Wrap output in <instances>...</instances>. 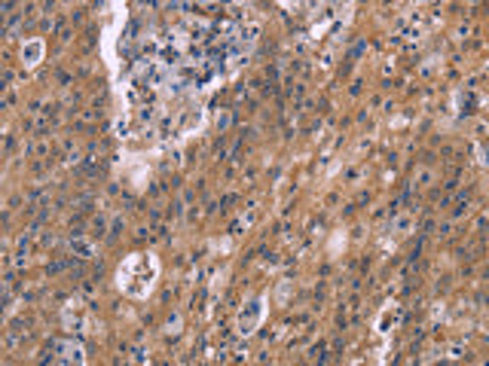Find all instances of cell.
Returning <instances> with one entry per match:
<instances>
[{"mask_svg":"<svg viewBox=\"0 0 489 366\" xmlns=\"http://www.w3.org/2000/svg\"><path fill=\"white\" fill-rule=\"evenodd\" d=\"M260 302H254V305H251L245 314H242V321H239V326H242V333H251V330H254V323L260 321Z\"/></svg>","mask_w":489,"mask_h":366,"instance_id":"obj_1","label":"cell"},{"mask_svg":"<svg viewBox=\"0 0 489 366\" xmlns=\"http://www.w3.org/2000/svg\"><path fill=\"white\" fill-rule=\"evenodd\" d=\"M40 55H43V43H40V40H31L28 46L22 49V58H24V65H37V61H40Z\"/></svg>","mask_w":489,"mask_h":366,"instance_id":"obj_2","label":"cell"},{"mask_svg":"<svg viewBox=\"0 0 489 366\" xmlns=\"http://www.w3.org/2000/svg\"><path fill=\"white\" fill-rule=\"evenodd\" d=\"M70 247H73V250H80V254H83V257H92V247H89V244H86V241H73Z\"/></svg>","mask_w":489,"mask_h":366,"instance_id":"obj_3","label":"cell"},{"mask_svg":"<svg viewBox=\"0 0 489 366\" xmlns=\"http://www.w3.org/2000/svg\"><path fill=\"white\" fill-rule=\"evenodd\" d=\"M395 229H410V217H400V220L395 223Z\"/></svg>","mask_w":489,"mask_h":366,"instance_id":"obj_4","label":"cell"}]
</instances>
